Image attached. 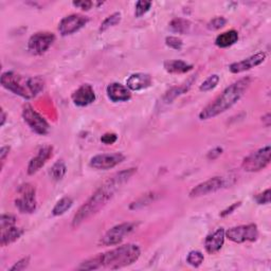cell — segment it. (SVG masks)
<instances>
[{"label": "cell", "mask_w": 271, "mask_h": 271, "mask_svg": "<svg viewBox=\"0 0 271 271\" xmlns=\"http://www.w3.org/2000/svg\"><path fill=\"white\" fill-rule=\"evenodd\" d=\"M137 172V168L124 169L109 178L107 181L102 184L100 188L91 195V197L76 212L72 220V227L78 228L88 218L97 214L103 209L107 202L115 196V193L121 186L129 181L134 174Z\"/></svg>", "instance_id": "6da1fadb"}, {"label": "cell", "mask_w": 271, "mask_h": 271, "mask_svg": "<svg viewBox=\"0 0 271 271\" xmlns=\"http://www.w3.org/2000/svg\"><path fill=\"white\" fill-rule=\"evenodd\" d=\"M250 84L251 79L247 76V78L241 79L227 87L214 102H212L211 104L201 110L199 114L200 120H209V119L215 118L218 115L227 112L229 108H231L241 100L244 93L249 88Z\"/></svg>", "instance_id": "7a4b0ae2"}, {"label": "cell", "mask_w": 271, "mask_h": 271, "mask_svg": "<svg viewBox=\"0 0 271 271\" xmlns=\"http://www.w3.org/2000/svg\"><path fill=\"white\" fill-rule=\"evenodd\" d=\"M98 256L101 268L115 270L127 267L137 262L141 256V250L137 245L127 244Z\"/></svg>", "instance_id": "3957f363"}, {"label": "cell", "mask_w": 271, "mask_h": 271, "mask_svg": "<svg viewBox=\"0 0 271 271\" xmlns=\"http://www.w3.org/2000/svg\"><path fill=\"white\" fill-rule=\"evenodd\" d=\"M0 82L5 89L10 90L17 96L24 99L34 98L30 88L31 78H25V76L13 71H6L2 73Z\"/></svg>", "instance_id": "277c9868"}, {"label": "cell", "mask_w": 271, "mask_h": 271, "mask_svg": "<svg viewBox=\"0 0 271 271\" xmlns=\"http://www.w3.org/2000/svg\"><path fill=\"white\" fill-rule=\"evenodd\" d=\"M271 160V147L269 145L252 152L246 157L242 163V167L246 172H260L269 165Z\"/></svg>", "instance_id": "5b68a950"}, {"label": "cell", "mask_w": 271, "mask_h": 271, "mask_svg": "<svg viewBox=\"0 0 271 271\" xmlns=\"http://www.w3.org/2000/svg\"><path fill=\"white\" fill-rule=\"evenodd\" d=\"M20 196L15 200V206L20 213L30 214L36 210V191L30 183H25L18 189Z\"/></svg>", "instance_id": "8992f818"}, {"label": "cell", "mask_w": 271, "mask_h": 271, "mask_svg": "<svg viewBox=\"0 0 271 271\" xmlns=\"http://www.w3.org/2000/svg\"><path fill=\"white\" fill-rule=\"evenodd\" d=\"M226 237L237 244L256 242L259 237V229L258 226L254 224L233 227L226 231Z\"/></svg>", "instance_id": "52a82bcc"}, {"label": "cell", "mask_w": 271, "mask_h": 271, "mask_svg": "<svg viewBox=\"0 0 271 271\" xmlns=\"http://www.w3.org/2000/svg\"><path fill=\"white\" fill-rule=\"evenodd\" d=\"M22 117L24 122L29 125L34 133L41 136H45L49 133L50 126L48 122L45 120V118H42L38 113H36L31 105L27 104L23 106Z\"/></svg>", "instance_id": "ba28073f"}, {"label": "cell", "mask_w": 271, "mask_h": 271, "mask_svg": "<svg viewBox=\"0 0 271 271\" xmlns=\"http://www.w3.org/2000/svg\"><path fill=\"white\" fill-rule=\"evenodd\" d=\"M55 35L51 32H37L28 41V50L34 55L44 54L52 46Z\"/></svg>", "instance_id": "9c48e42d"}, {"label": "cell", "mask_w": 271, "mask_h": 271, "mask_svg": "<svg viewBox=\"0 0 271 271\" xmlns=\"http://www.w3.org/2000/svg\"><path fill=\"white\" fill-rule=\"evenodd\" d=\"M136 229V224L133 223H123L113 227L110 230L106 232V234L102 237L101 245L103 246H115L119 245L125 236L130 235Z\"/></svg>", "instance_id": "30bf717a"}, {"label": "cell", "mask_w": 271, "mask_h": 271, "mask_svg": "<svg viewBox=\"0 0 271 271\" xmlns=\"http://www.w3.org/2000/svg\"><path fill=\"white\" fill-rule=\"evenodd\" d=\"M89 21L88 17L81 14H71L66 16L58 23V31L62 36H67L80 31Z\"/></svg>", "instance_id": "8fae6325"}, {"label": "cell", "mask_w": 271, "mask_h": 271, "mask_svg": "<svg viewBox=\"0 0 271 271\" xmlns=\"http://www.w3.org/2000/svg\"><path fill=\"white\" fill-rule=\"evenodd\" d=\"M125 156L121 152H114V154H102L97 155L90 159V166L96 169H106L114 168L118 164L123 162Z\"/></svg>", "instance_id": "7c38bea8"}, {"label": "cell", "mask_w": 271, "mask_h": 271, "mask_svg": "<svg viewBox=\"0 0 271 271\" xmlns=\"http://www.w3.org/2000/svg\"><path fill=\"white\" fill-rule=\"evenodd\" d=\"M224 184H225V181L222 177L210 178L209 180L199 183L197 186H195V188L190 192V197L197 198V197L207 196V195L215 193L218 190L222 189Z\"/></svg>", "instance_id": "4fadbf2b"}, {"label": "cell", "mask_w": 271, "mask_h": 271, "mask_svg": "<svg viewBox=\"0 0 271 271\" xmlns=\"http://www.w3.org/2000/svg\"><path fill=\"white\" fill-rule=\"evenodd\" d=\"M73 103L79 107H85L96 101V92L89 84H84L72 93Z\"/></svg>", "instance_id": "5bb4252c"}, {"label": "cell", "mask_w": 271, "mask_h": 271, "mask_svg": "<svg viewBox=\"0 0 271 271\" xmlns=\"http://www.w3.org/2000/svg\"><path fill=\"white\" fill-rule=\"evenodd\" d=\"M266 59V53L265 52H259L254 54L248 58H245L241 62L233 63L229 67V69L234 74H239L242 72H245L247 70L252 69V68L261 65Z\"/></svg>", "instance_id": "9a60e30c"}, {"label": "cell", "mask_w": 271, "mask_h": 271, "mask_svg": "<svg viewBox=\"0 0 271 271\" xmlns=\"http://www.w3.org/2000/svg\"><path fill=\"white\" fill-rule=\"evenodd\" d=\"M52 151H53V147L50 146V145L41 147L38 150L37 156H35L30 160V162L28 164V168H27L28 174L34 175L35 173H37L39 169L46 164L47 161L51 157H52Z\"/></svg>", "instance_id": "2e32d148"}, {"label": "cell", "mask_w": 271, "mask_h": 271, "mask_svg": "<svg viewBox=\"0 0 271 271\" xmlns=\"http://www.w3.org/2000/svg\"><path fill=\"white\" fill-rule=\"evenodd\" d=\"M106 92L108 99L114 102V103H118V102H127L132 98L131 90L120 83L109 84L106 88Z\"/></svg>", "instance_id": "e0dca14e"}, {"label": "cell", "mask_w": 271, "mask_h": 271, "mask_svg": "<svg viewBox=\"0 0 271 271\" xmlns=\"http://www.w3.org/2000/svg\"><path fill=\"white\" fill-rule=\"evenodd\" d=\"M152 84L151 76L147 73H134L126 81L127 88L133 91H140L148 88Z\"/></svg>", "instance_id": "ac0fdd59"}, {"label": "cell", "mask_w": 271, "mask_h": 271, "mask_svg": "<svg viewBox=\"0 0 271 271\" xmlns=\"http://www.w3.org/2000/svg\"><path fill=\"white\" fill-rule=\"evenodd\" d=\"M225 237L226 231L223 228L218 229V230H216L213 234L209 235L205 242V247L207 252L210 254L217 253L223 248V246L225 244Z\"/></svg>", "instance_id": "d6986e66"}, {"label": "cell", "mask_w": 271, "mask_h": 271, "mask_svg": "<svg viewBox=\"0 0 271 271\" xmlns=\"http://www.w3.org/2000/svg\"><path fill=\"white\" fill-rule=\"evenodd\" d=\"M24 233L23 229L17 228V227H10L6 228L4 230H1V236H0V244L2 247L8 246L10 244L19 240L21 235Z\"/></svg>", "instance_id": "ffe728a7"}, {"label": "cell", "mask_w": 271, "mask_h": 271, "mask_svg": "<svg viewBox=\"0 0 271 271\" xmlns=\"http://www.w3.org/2000/svg\"><path fill=\"white\" fill-rule=\"evenodd\" d=\"M164 69L172 74H181L186 73L193 69V66L185 63L180 59H174V61L164 62Z\"/></svg>", "instance_id": "44dd1931"}, {"label": "cell", "mask_w": 271, "mask_h": 271, "mask_svg": "<svg viewBox=\"0 0 271 271\" xmlns=\"http://www.w3.org/2000/svg\"><path fill=\"white\" fill-rule=\"evenodd\" d=\"M239 40V33L235 30H230L220 34L215 39V45L219 48H228L234 45Z\"/></svg>", "instance_id": "7402d4cb"}, {"label": "cell", "mask_w": 271, "mask_h": 271, "mask_svg": "<svg viewBox=\"0 0 271 271\" xmlns=\"http://www.w3.org/2000/svg\"><path fill=\"white\" fill-rule=\"evenodd\" d=\"M158 197V195L155 192H150V193H146L143 194L142 196H140L137 200H135L134 202L131 203L130 209L131 210H139L142 209L144 207H146L150 203L154 202Z\"/></svg>", "instance_id": "603a6c76"}, {"label": "cell", "mask_w": 271, "mask_h": 271, "mask_svg": "<svg viewBox=\"0 0 271 271\" xmlns=\"http://www.w3.org/2000/svg\"><path fill=\"white\" fill-rule=\"evenodd\" d=\"M72 205H73V200L70 197L66 196V197H63L62 199H59L52 210L53 216H61L65 214L66 212L72 207Z\"/></svg>", "instance_id": "cb8c5ba5"}, {"label": "cell", "mask_w": 271, "mask_h": 271, "mask_svg": "<svg viewBox=\"0 0 271 271\" xmlns=\"http://www.w3.org/2000/svg\"><path fill=\"white\" fill-rule=\"evenodd\" d=\"M66 172H67V166L65 162L63 160H58L52 165V167H51L50 176L53 180L59 181L63 179L64 176L66 175Z\"/></svg>", "instance_id": "d4e9b609"}, {"label": "cell", "mask_w": 271, "mask_h": 271, "mask_svg": "<svg viewBox=\"0 0 271 271\" xmlns=\"http://www.w3.org/2000/svg\"><path fill=\"white\" fill-rule=\"evenodd\" d=\"M191 27V22L183 18H175L169 22V28L175 33L185 34Z\"/></svg>", "instance_id": "484cf974"}, {"label": "cell", "mask_w": 271, "mask_h": 271, "mask_svg": "<svg viewBox=\"0 0 271 271\" xmlns=\"http://www.w3.org/2000/svg\"><path fill=\"white\" fill-rule=\"evenodd\" d=\"M121 17H122V15H121L120 12H116V13L112 14L110 16H108L107 18L101 23L100 32H105L109 28H112V27H114V25L118 24L119 22L121 21Z\"/></svg>", "instance_id": "4316f807"}, {"label": "cell", "mask_w": 271, "mask_h": 271, "mask_svg": "<svg viewBox=\"0 0 271 271\" xmlns=\"http://www.w3.org/2000/svg\"><path fill=\"white\" fill-rule=\"evenodd\" d=\"M203 261H205V257H203V254L200 251H197V250L191 251L188 254V257H186V263H188L189 265L196 268L202 264Z\"/></svg>", "instance_id": "83f0119b"}, {"label": "cell", "mask_w": 271, "mask_h": 271, "mask_svg": "<svg viewBox=\"0 0 271 271\" xmlns=\"http://www.w3.org/2000/svg\"><path fill=\"white\" fill-rule=\"evenodd\" d=\"M191 84H192V83L190 82L188 85H186V86H185V85H183V86H179V87H174V88H172V89L169 90V91L166 93V95H165L164 100L167 102V103H169V102L173 101L174 99H176L178 96L183 95V93H184L185 91H188L189 88H190V86H191Z\"/></svg>", "instance_id": "f1b7e54d"}, {"label": "cell", "mask_w": 271, "mask_h": 271, "mask_svg": "<svg viewBox=\"0 0 271 271\" xmlns=\"http://www.w3.org/2000/svg\"><path fill=\"white\" fill-rule=\"evenodd\" d=\"M218 83H219V76L217 74H213L209 76V78L200 85L199 89L200 91H203V92L210 91L212 89H214L218 85Z\"/></svg>", "instance_id": "f546056e"}, {"label": "cell", "mask_w": 271, "mask_h": 271, "mask_svg": "<svg viewBox=\"0 0 271 271\" xmlns=\"http://www.w3.org/2000/svg\"><path fill=\"white\" fill-rule=\"evenodd\" d=\"M151 6V1H147V0H140L137 3H136V11L135 16L136 17H141L144 14H146Z\"/></svg>", "instance_id": "4dcf8cb0"}, {"label": "cell", "mask_w": 271, "mask_h": 271, "mask_svg": "<svg viewBox=\"0 0 271 271\" xmlns=\"http://www.w3.org/2000/svg\"><path fill=\"white\" fill-rule=\"evenodd\" d=\"M226 23H227V19L225 18V17L223 16L215 17V18H213L208 22L207 28L211 31H216V30H219L220 28H223Z\"/></svg>", "instance_id": "1f68e13d"}, {"label": "cell", "mask_w": 271, "mask_h": 271, "mask_svg": "<svg viewBox=\"0 0 271 271\" xmlns=\"http://www.w3.org/2000/svg\"><path fill=\"white\" fill-rule=\"evenodd\" d=\"M165 44L167 47H169L171 49H174V50H177V51H180L183 46L182 40L177 36H167L165 38Z\"/></svg>", "instance_id": "d6a6232c"}, {"label": "cell", "mask_w": 271, "mask_h": 271, "mask_svg": "<svg viewBox=\"0 0 271 271\" xmlns=\"http://www.w3.org/2000/svg\"><path fill=\"white\" fill-rule=\"evenodd\" d=\"M16 223V217L10 214H2L0 218V229L4 230L6 228L13 227Z\"/></svg>", "instance_id": "836d02e7"}, {"label": "cell", "mask_w": 271, "mask_h": 271, "mask_svg": "<svg viewBox=\"0 0 271 271\" xmlns=\"http://www.w3.org/2000/svg\"><path fill=\"white\" fill-rule=\"evenodd\" d=\"M30 264V257H25L21 260H19L17 263H15V264L11 267V271H21V270H24L25 268H27Z\"/></svg>", "instance_id": "e575fe53"}, {"label": "cell", "mask_w": 271, "mask_h": 271, "mask_svg": "<svg viewBox=\"0 0 271 271\" xmlns=\"http://www.w3.org/2000/svg\"><path fill=\"white\" fill-rule=\"evenodd\" d=\"M270 189H267L265 192L259 194L256 197L257 202L259 205H268V203H270Z\"/></svg>", "instance_id": "d590c367"}, {"label": "cell", "mask_w": 271, "mask_h": 271, "mask_svg": "<svg viewBox=\"0 0 271 271\" xmlns=\"http://www.w3.org/2000/svg\"><path fill=\"white\" fill-rule=\"evenodd\" d=\"M118 140V136L114 133H106L101 137V142L106 144V145H112Z\"/></svg>", "instance_id": "8d00e7d4"}, {"label": "cell", "mask_w": 271, "mask_h": 271, "mask_svg": "<svg viewBox=\"0 0 271 271\" xmlns=\"http://www.w3.org/2000/svg\"><path fill=\"white\" fill-rule=\"evenodd\" d=\"M72 4L76 7H80L84 11H88L92 7L93 2L92 1H88V0H82V1H73Z\"/></svg>", "instance_id": "74e56055"}, {"label": "cell", "mask_w": 271, "mask_h": 271, "mask_svg": "<svg viewBox=\"0 0 271 271\" xmlns=\"http://www.w3.org/2000/svg\"><path fill=\"white\" fill-rule=\"evenodd\" d=\"M241 205H242V202H241V201L233 203V205H231L230 207H228L226 210H224V211L222 212V213H220V216H222V217H226V216H228V215L232 214L233 212H234L237 208L241 207Z\"/></svg>", "instance_id": "f35d334b"}, {"label": "cell", "mask_w": 271, "mask_h": 271, "mask_svg": "<svg viewBox=\"0 0 271 271\" xmlns=\"http://www.w3.org/2000/svg\"><path fill=\"white\" fill-rule=\"evenodd\" d=\"M223 154V148L222 147H215L214 149H212L208 152V159L210 160H214L216 158H218L220 155Z\"/></svg>", "instance_id": "ab89813d"}, {"label": "cell", "mask_w": 271, "mask_h": 271, "mask_svg": "<svg viewBox=\"0 0 271 271\" xmlns=\"http://www.w3.org/2000/svg\"><path fill=\"white\" fill-rule=\"evenodd\" d=\"M10 146H2L1 149H0V161H1V167L3 166V162H4V160L5 158L8 156V152H10Z\"/></svg>", "instance_id": "60d3db41"}, {"label": "cell", "mask_w": 271, "mask_h": 271, "mask_svg": "<svg viewBox=\"0 0 271 271\" xmlns=\"http://www.w3.org/2000/svg\"><path fill=\"white\" fill-rule=\"evenodd\" d=\"M270 114H267L265 117H263V122H266L265 123V125L267 126V127H269L270 126Z\"/></svg>", "instance_id": "b9f144b4"}, {"label": "cell", "mask_w": 271, "mask_h": 271, "mask_svg": "<svg viewBox=\"0 0 271 271\" xmlns=\"http://www.w3.org/2000/svg\"><path fill=\"white\" fill-rule=\"evenodd\" d=\"M6 121V115L4 113V110L1 108V122H0V126H3Z\"/></svg>", "instance_id": "7bdbcfd3"}]
</instances>
